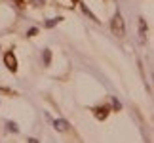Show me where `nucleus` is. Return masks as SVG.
<instances>
[{
  "label": "nucleus",
  "mask_w": 154,
  "mask_h": 143,
  "mask_svg": "<svg viewBox=\"0 0 154 143\" xmlns=\"http://www.w3.org/2000/svg\"><path fill=\"white\" fill-rule=\"evenodd\" d=\"M112 31H114L118 37H124V33H126V27H124V19H122V15H120V11H116V15H114V19H112Z\"/></svg>",
  "instance_id": "nucleus-1"
},
{
  "label": "nucleus",
  "mask_w": 154,
  "mask_h": 143,
  "mask_svg": "<svg viewBox=\"0 0 154 143\" xmlns=\"http://www.w3.org/2000/svg\"><path fill=\"white\" fill-rule=\"evenodd\" d=\"M6 67H10V71H15V69H17L14 52H8V53H6Z\"/></svg>",
  "instance_id": "nucleus-2"
},
{
  "label": "nucleus",
  "mask_w": 154,
  "mask_h": 143,
  "mask_svg": "<svg viewBox=\"0 0 154 143\" xmlns=\"http://www.w3.org/2000/svg\"><path fill=\"white\" fill-rule=\"evenodd\" d=\"M53 128L59 130V132H65V130L69 128V124L65 122V120H61V118H59V120H53Z\"/></svg>",
  "instance_id": "nucleus-3"
},
{
  "label": "nucleus",
  "mask_w": 154,
  "mask_h": 143,
  "mask_svg": "<svg viewBox=\"0 0 154 143\" xmlns=\"http://www.w3.org/2000/svg\"><path fill=\"white\" fill-rule=\"evenodd\" d=\"M106 113H109V109H106V107H99V109H95V116L103 120V118L106 116Z\"/></svg>",
  "instance_id": "nucleus-4"
},
{
  "label": "nucleus",
  "mask_w": 154,
  "mask_h": 143,
  "mask_svg": "<svg viewBox=\"0 0 154 143\" xmlns=\"http://www.w3.org/2000/svg\"><path fill=\"white\" fill-rule=\"evenodd\" d=\"M6 130H10V132H17L15 122H8V124H6Z\"/></svg>",
  "instance_id": "nucleus-5"
},
{
  "label": "nucleus",
  "mask_w": 154,
  "mask_h": 143,
  "mask_svg": "<svg viewBox=\"0 0 154 143\" xmlns=\"http://www.w3.org/2000/svg\"><path fill=\"white\" fill-rule=\"evenodd\" d=\"M59 21H61V17H57V19H50V21H46V27H53V25H57Z\"/></svg>",
  "instance_id": "nucleus-6"
},
{
  "label": "nucleus",
  "mask_w": 154,
  "mask_h": 143,
  "mask_svg": "<svg viewBox=\"0 0 154 143\" xmlns=\"http://www.w3.org/2000/svg\"><path fill=\"white\" fill-rule=\"evenodd\" d=\"M44 61H46V63H50V52H48V50L44 52Z\"/></svg>",
  "instance_id": "nucleus-7"
},
{
  "label": "nucleus",
  "mask_w": 154,
  "mask_h": 143,
  "mask_svg": "<svg viewBox=\"0 0 154 143\" xmlns=\"http://www.w3.org/2000/svg\"><path fill=\"white\" fill-rule=\"evenodd\" d=\"M38 31H36V29H31V31H29V37H34V34H36Z\"/></svg>",
  "instance_id": "nucleus-8"
},
{
  "label": "nucleus",
  "mask_w": 154,
  "mask_h": 143,
  "mask_svg": "<svg viewBox=\"0 0 154 143\" xmlns=\"http://www.w3.org/2000/svg\"><path fill=\"white\" fill-rule=\"evenodd\" d=\"M34 4H44V0H32Z\"/></svg>",
  "instance_id": "nucleus-9"
},
{
  "label": "nucleus",
  "mask_w": 154,
  "mask_h": 143,
  "mask_svg": "<svg viewBox=\"0 0 154 143\" xmlns=\"http://www.w3.org/2000/svg\"><path fill=\"white\" fill-rule=\"evenodd\" d=\"M74 2H76V0H74Z\"/></svg>",
  "instance_id": "nucleus-10"
}]
</instances>
